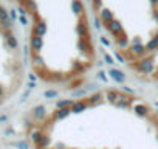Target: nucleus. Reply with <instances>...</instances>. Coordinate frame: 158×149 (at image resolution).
Returning a JSON list of instances; mask_svg holds the SVG:
<instances>
[{
  "instance_id": "f257e3e1",
  "label": "nucleus",
  "mask_w": 158,
  "mask_h": 149,
  "mask_svg": "<svg viewBox=\"0 0 158 149\" xmlns=\"http://www.w3.org/2000/svg\"><path fill=\"white\" fill-rule=\"evenodd\" d=\"M132 68L135 67L136 70H139L141 73H146V74H150L153 71V61L152 59H143L139 62H136L135 65H130Z\"/></svg>"
},
{
  "instance_id": "f03ea898",
  "label": "nucleus",
  "mask_w": 158,
  "mask_h": 149,
  "mask_svg": "<svg viewBox=\"0 0 158 149\" xmlns=\"http://www.w3.org/2000/svg\"><path fill=\"white\" fill-rule=\"evenodd\" d=\"M33 34L40 36V37H44L47 34V23L39 16H36V23H34V28H33Z\"/></svg>"
},
{
  "instance_id": "7ed1b4c3",
  "label": "nucleus",
  "mask_w": 158,
  "mask_h": 149,
  "mask_svg": "<svg viewBox=\"0 0 158 149\" xmlns=\"http://www.w3.org/2000/svg\"><path fill=\"white\" fill-rule=\"evenodd\" d=\"M106 30L110 33V34H113V36H121V33H123V25L118 22V20H112V22H109V23H106Z\"/></svg>"
},
{
  "instance_id": "20e7f679",
  "label": "nucleus",
  "mask_w": 158,
  "mask_h": 149,
  "mask_svg": "<svg viewBox=\"0 0 158 149\" xmlns=\"http://www.w3.org/2000/svg\"><path fill=\"white\" fill-rule=\"evenodd\" d=\"M31 115H33V118H34V120H37V121L45 120V117H47V109H45V106H44V104H39V106L33 107Z\"/></svg>"
},
{
  "instance_id": "39448f33",
  "label": "nucleus",
  "mask_w": 158,
  "mask_h": 149,
  "mask_svg": "<svg viewBox=\"0 0 158 149\" xmlns=\"http://www.w3.org/2000/svg\"><path fill=\"white\" fill-rule=\"evenodd\" d=\"M109 76H110L116 84H123V83L126 81V74H124L121 70H118V68H110V70H109Z\"/></svg>"
},
{
  "instance_id": "423d86ee",
  "label": "nucleus",
  "mask_w": 158,
  "mask_h": 149,
  "mask_svg": "<svg viewBox=\"0 0 158 149\" xmlns=\"http://www.w3.org/2000/svg\"><path fill=\"white\" fill-rule=\"evenodd\" d=\"M30 45H31L33 53H39V51L42 50V47H44V39H42L40 36L33 34V36H31V40H30Z\"/></svg>"
},
{
  "instance_id": "0eeeda50",
  "label": "nucleus",
  "mask_w": 158,
  "mask_h": 149,
  "mask_svg": "<svg viewBox=\"0 0 158 149\" xmlns=\"http://www.w3.org/2000/svg\"><path fill=\"white\" fill-rule=\"evenodd\" d=\"M3 34H5V37H6V44H8V47L11 48V50H17L19 48V42H17V39H16V36L11 33V30H3Z\"/></svg>"
},
{
  "instance_id": "6e6552de",
  "label": "nucleus",
  "mask_w": 158,
  "mask_h": 149,
  "mask_svg": "<svg viewBox=\"0 0 158 149\" xmlns=\"http://www.w3.org/2000/svg\"><path fill=\"white\" fill-rule=\"evenodd\" d=\"M146 53H147V50H146V45H143V44L130 45V48H129V54L130 56H143Z\"/></svg>"
},
{
  "instance_id": "1a4fd4ad",
  "label": "nucleus",
  "mask_w": 158,
  "mask_h": 149,
  "mask_svg": "<svg viewBox=\"0 0 158 149\" xmlns=\"http://www.w3.org/2000/svg\"><path fill=\"white\" fill-rule=\"evenodd\" d=\"M89 106H90V104H89V103H85V101H82V100L74 101V103H73V106H71V113H81V112H84Z\"/></svg>"
},
{
  "instance_id": "9d476101",
  "label": "nucleus",
  "mask_w": 158,
  "mask_h": 149,
  "mask_svg": "<svg viewBox=\"0 0 158 149\" xmlns=\"http://www.w3.org/2000/svg\"><path fill=\"white\" fill-rule=\"evenodd\" d=\"M119 98H121V92H118V90L110 89V90L106 92V100H107L109 103H112V104H116Z\"/></svg>"
},
{
  "instance_id": "9b49d317",
  "label": "nucleus",
  "mask_w": 158,
  "mask_h": 149,
  "mask_svg": "<svg viewBox=\"0 0 158 149\" xmlns=\"http://www.w3.org/2000/svg\"><path fill=\"white\" fill-rule=\"evenodd\" d=\"M99 19L104 22V23H109V22H112V20H115V17H113V13L110 11V10H107V8H101V14H99Z\"/></svg>"
},
{
  "instance_id": "f8f14e48",
  "label": "nucleus",
  "mask_w": 158,
  "mask_h": 149,
  "mask_svg": "<svg viewBox=\"0 0 158 149\" xmlns=\"http://www.w3.org/2000/svg\"><path fill=\"white\" fill-rule=\"evenodd\" d=\"M133 112H135L138 117H141V118H146V117L149 115V109H147L146 104H135V106H133Z\"/></svg>"
},
{
  "instance_id": "ddd939ff",
  "label": "nucleus",
  "mask_w": 158,
  "mask_h": 149,
  "mask_svg": "<svg viewBox=\"0 0 158 149\" xmlns=\"http://www.w3.org/2000/svg\"><path fill=\"white\" fill-rule=\"evenodd\" d=\"M71 11L76 16H81L84 13V5H82L81 0H71Z\"/></svg>"
},
{
  "instance_id": "4468645a",
  "label": "nucleus",
  "mask_w": 158,
  "mask_h": 149,
  "mask_svg": "<svg viewBox=\"0 0 158 149\" xmlns=\"http://www.w3.org/2000/svg\"><path fill=\"white\" fill-rule=\"evenodd\" d=\"M130 103H132V96H130V95H123V93H121V98L118 100V103H116L115 106H116V107H121V109H127Z\"/></svg>"
},
{
  "instance_id": "2eb2a0df",
  "label": "nucleus",
  "mask_w": 158,
  "mask_h": 149,
  "mask_svg": "<svg viewBox=\"0 0 158 149\" xmlns=\"http://www.w3.org/2000/svg\"><path fill=\"white\" fill-rule=\"evenodd\" d=\"M76 33L79 34V36H85V37H89V28H87V23H85V19L84 20H81L77 23V27H76Z\"/></svg>"
},
{
  "instance_id": "dca6fc26",
  "label": "nucleus",
  "mask_w": 158,
  "mask_h": 149,
  "mask_svg": "<svg viewBox=\"0 0 158 149\" xmlns=\"http://www.w3.org/2000/svg\"><path fill=\"white\" fill-rule=\"evenodd\" d=\"M70 113H71V107H65V109H56V112H54V118H57V120H62V118L68 117Z\"/></svg>"
},
{
  "instance_id": "f3484780",
  "label": "nucleus",
  "mask_w": 158,
  "mask_h": 149,
  "mask_svg": "<svg viewBox=\"0 0 158 149\" xmlns=\"http://www.w3.org/2000/svg\"><path fill=\"white\" fill-rule=\"evenodd\" d=\"M8 22H13L11 19H10V13L2 6V5H0V23H8Z\"/></svg>"
},
{
  "instance_id": "a211bd4d",
  "label": "nucleus",
  "mask_w": 158,
  "mask_h": 149,
  "mask_svg": "<svg viewBox=\"0 0 158 149\" xmlns=\"http://www.w3.org/2000/svg\"><path fill=\"white\" fill-rule=\"evenodd\" d=\"M146 50H147V51H155V50H158V37H156V36H153V37L146 44Z\"/></svg>"
},
{
  "instance_id": "6ab92c4d",
  "label": "nucleus",
  "mask_w": 158,
  "mask_h": 149,
  "mask_svg": "<svg viewBox=\"0 0 158 149\" xmlns=\"http://www.w3.org/2000/svg\"><path fill=\"white\" fill-rule=\"evenodd\" d=\"M73 100H59L56 101V109H65V107H71L73 106Z\"/></svg>"
},
{
  "instance_id": "aec40b11",
  "label": "nucleus",
  "mask_w": 158,
  "mask_h": 149,
  "mask_svg": "<svg viewBox=\"0 0 158 149\" xmlns=\"http://www.w3.org/2000/svg\"><path fill=\"white\" fill-rule=\"evenodd\" d=\"M33 64L37 68H44V59L39 53H33Z\"/></svg>"
},
{
  "instance_id": "412c9836",
  "label": "nucleus",
  "mask_w": 158,
  "mask_h": 149,
  "mask_svg": "<svg viewBox=\"0 0 158 149\" xmlns=\"http://www.w3.org/2000/svg\"><path fill=\"white\" fill-rule=\"evenodd\" d=\"M40 138H42V132L40 130H33L31 134H30V140L37 146L39 144V141H40Z\"/></svg>"
},
{
  "instance_id": "4be33fe9",
  "label": "nucleus",
  "mask_w": 158,
  "mask_h": 149,
  "mask_svg": "<svg viewBox=\"0 0 158 149\" xmlns=\"http://www.w3.org/2000/svg\"><path fill=\"white\" fill-rule=\"evenodd\" d=\"M116 45H118V48L126 50V48L129 47V40H127V37H121V36H118V37H116Z\"/></svg>"
},
{
  "instance_id": "5701e85b",
  "label": "nucleus",
  "mask_w": 158,
  "mask_h": 149,
  "mask_svg": "<svg viewBox=\"0 0 158 149\" xmlns=\"http://www.w3.org/2000/svg\"><path fill=\"white\" fill-rule=\"evenodd\" d=\"M89 101H90V103H89L90 106H95V104H99V103L102 101V93H99V92H96L95 95H92V96H90V100H89Z\"/></svg>"
},
{
  "instance_id": "b1692460",
  "label": "nucleus",
  "mask_w": 158,
  "mask_h": 149,
  "mask_svg": "<svg viewBox=\"0 0 158 149\" xmlns=\"http://www.w3.org/2000/svg\"><path fill=\"white\" fill-rule=\"evenodd\" d=\"M44 96L47 100H53V98H57L59 96V92L57 90H45L44 92Z\"/></svg>"
},
{
  "instance_id": "393cba45",
  "label": "nucleus",
  "mask_w": 158,
  "mask_h": 149,
  "mask_svg": "<svg viewBox=\"0 0 158 149\" xmlns=\"http://www.w3.org/2000/svg\"><path fill=\"white\" fill-rule=\"evenodd\" d=\"M20 2H22V0H20ZM23 8L34 11V10H36V3H34V0H23Z\"/></svg>"
},
{
  "instance_id": "a878e982",
  "label": "nucleus",
  "mask_w": 158,
  "mask_h": 149,
  "mask_svg": "<svg viewBox=\"0 0 158 149\" xmlns=\"http://www.w3.org/2000/svg\"><path fill=\"white\" fill-rule=\"evenodd\" d=\"M96 78H98L99 81H102V83H109V78H107V73H106L104 70H99V71L96 73Z\"/></svg>"
},
{
  "instance_id": "bb28decb",
  "label": "nucleus",
  "mask_w": 158,
  "mask_h": 149,
  "mask_svg": "<svg viewBox=\"0 0 158 149\" xmlns=\"http://www.w3.org/2000/svg\"><path fill=\"white\" fill-rule=\"evenodd\" d=\"M115 59H116V61H119V62H127L126 54H124V53H121L119 50H116V51H115Z\"/></svg>"
},
{
  "instance_id": "cd10ccee",
  "label": "nucleus",
  "mask_w": 158,
  "mask_h": 149,
  "mask_svg": "<svg viewBox=\"0 0 158 149\" xmlns=\"http://www.w3.org/2000/svg\"><path fill=\"white\" fill-rule=\"evenodd\" d=\"M104 62L109 64V65H112V64H115V59H113L109 53H104Z\"/></svg>"
},
{
  "instance_id": "c85d7f7f",
  "label": "nucleus",
  "mask_w": 158,
  "mask_h": 149,
  "mask_svg": "<svg viewBox=\"0 0 158 149\" xmlns=\"http://www.w3.org/2000/svg\"><path fill=\"white\" fill-rule=\"evenodd\" d=\"M99 40H101V44H102L104 47H110V45H112V42H110L106 36H101V37H99Z\"/></svg>"
},
{
  "instance_id": "c756f323",
  "label": "nucleus",
  "mask_w": 158,
  "mask_h": 149,
  "mask_svg": "<svg viewBox=\"0 0 158 149\" xmlns=\"http://www.w3.org/2000/svg\"><path fill=\"white\" fill-rule=\"evenodd\" d=\"M73 68H74V71H84V65H82V64H79V62H74Z\"/></svg>"
},
{
  "instance_id": "7c9ffc66",
  "label": "nucleus",
  "mask_w": 158,
  "mask_h": 149,
  "mask_svg": "<svg viewBox=\"0 0 158 149\" xmlns=\"http://www.w3.org/2000/svg\"><path fill=\"white\" fill-rule=\"evenodd\" d=\"M89 92V87L87 89H79L77 92H74V96H82V95H85Z\"/></svg>"
},
{
  "instance_id": "2f4dec72",
  "label": "nucleus",
  "mask_w": 158,
  "mask_h": 149,
  "mask_svg": "<svg viewBox=\"0 0 158 149\" xmlns=\"http://www.w3.org/2000/svg\"><path fill=\"white\" fill-rule=\"evenodd\" d=\"M93 27H95L96 30H99V28L102 27V25H101V19H99V17H95V19H93Z\"/></svg>"
},
{
  "instance_id": "473e14b6",
  "label": "nucleus",
  "mask_w": 158,
  "mask_h": 149,
  "mask_svg": "<svg viewBox=\"0 0 158 149\" xmlns=\"http://www.w3.org/2000/svg\"><path fill=\"white\" fill-rule=\"evenodd\" d=\"M17 13H19L20 16H27V14H28V10H27V8H23V6L20 5V6L17 8Z\"/></svg>"
},
{
  "instance_id": "72a5a7b5",
  "label": "nucleus",
  "mask_w": 158,
  "mask_h": 149,
  "mask_svg": "<svg viewBox=\"0 0 158 149\" xmlns=\"http://www.w3.org/2000/svg\"><path fill=\"white\" fill-rule=\"evenodd\" d=\"M123 92H124V93H127V95H133V89H130V87H127V86H124V87H123Z\"/></svg>"
},
{
  "instance_id": "f704fd0d",
  "label": "nucleus",
  "mask_w": 158,
  "mask_h": 149,
  "mask_svg": "<svg viewBox=\"0 0 158 149\" xmlns=\"http://www.w3.org/2000/svg\"><path fill=\"white\" fill-rule=\"evenodd\" d=\"M19 20H20L22 25H28V19H27V16H19Z\"/></svg>"
},
{
  "instance_id": "c9c22d12",
  "label": "nucleus",
  "mask_w": 158,
  "mask_h": 149,
  "mask_svg": "<svg viewBox=\"0 0 158 149\" xmlns=\"http://www.w3.org/2000/svg\"><path fill=\"white\" fill-rule=\"evenodd\" d=\"M16 13H17L16 10H11V11H10V17H11V20H16V19H17V14H16Z\"/></svg>"
},
{
  "instance_id": "e433bc0d",
  "label": "nucleus",
  "mask_w": 158,
  "mask_h": 149,
  "mask_svg": "<svg viewBox=\"0 0 158 149\" xmlns=\"http://www.w3.org/2000/svg\"><path fill=\"white\" fill-rule=\"evenodd\" d=\"M30 96V90H27V92H23V95H22V100H20V103H23V101H27V98Z\"/></svg>"
},
{
  "instance_id": "4c0bfd02",
  "label": "nucleus",
  "mask_w": 158,
  "mask_h": 149,
  "mask_svg": "<svg viewBox=\"0 0 158 149\" xmlns=\"http://www.w3.org/2000/svg\"><path fill=\"white\" fill-rule=\"evenodd\" d=\"M93 6L99 10V8H101V0H93Z\"/></svg>"
},
{
  "instance_id": "58836bf2",
  "label": "nucleus",
  "mask_w": 158,
  "mask_h": 149,
  "mask_svg": "<svg viewBox=\"0 0 158 149\" xmlns=\"http://www.w3.org/2000/svg\"><path fill=\"white\" fill-rule=\"evenodd\" d=\"M27 87H28V90H33V89L36 87V83H28V86H27Z\"/></svg>"
},
{
  "instance_id": "ea45409f",
  "label": "nucleus",
  "mask_w": 158,
  "mask_h": 149,
  "mask_svg": "<svg viewBox=\"0 0 158 149\" xmlns=\"http://www.w3.org/2000/svg\"><path fill=\"white\" fill-rule=\"evenodd\" d=\"M30 81H31V83H33V81L36 83V74H30Z\"/></svg>"
},
{
  "instance_id": "a19ab883",
  "label": "nucleus",
  "mask_w": 158,
  "mask_h": 149,
  "mask_svg": "<svg viewBox=\"0 0 158 149\" xmlns=\"http://www.w3.org/2000/svg\"><path fill=\"white\" fill-rule=\"evenodd\" d=\"M3 93H5V90H3V87H2V86H0V98L3 96Z\"/></svg>"
},
{
  "instance_id": "79ce46f5",
  "label": "nucleus",
  "mask_w": 158,
  "mask_h": 149,
  "mask_svg": "<svg viewBox=\"0 0 158 149\" xmlns=\"http://www.w3.org/2000/svg\"><path fill=\"white\" fill-rule=\"evenodd\" d=\"M150 3H152V5H155V6H156V5H158V0H150Z\"/></svg>"
},
{
  "instance_id": "37998d69",
  "label": "nucleus",
  "mask_w": 158,
  "mask_h": 149,
  "mask_svg": "<svg viewBox=\"0 0 158 149\" xmlns=\"http://www.w3.org/2000/svg\"><path fill=\"white\" fill-rule=\"evenodd\" d=\"M2 121H6V115H3V117H0V123Z\"/></svg>"
},
{
  "instance_id": "c03bdc74",
  "label": "nucleus",
  "mask_w": 158,
  "mask_h": 149,
  "mask_svg": "<svg viewBox=\"0 0 158 149\" xmlns=\"http://www.w3.org/2000/svg\"><path fill=\"white\" fill-rule=\"evenodd\" d=\"M155 19H156V22H158V14H155Z\"/></svg>"
},
{
  "instance_id": "a18cd8bd",
  "label": "nucleus",
  "mask_w": 158,
  "mask_h": 149,
  "mask_svg": "<svg viewBox=\"0 0 158 149\" xmlns=\"http://www.w3.org/2000/svg\"><path fill=\"white\" fill-rule=\"evenodd\" d=\"M156 78H158V71H156Z\"/></svg>"
},
{
  "instance_id": "49530a36",
  "label": "nucleus",
  "mask_w": 158,
  "mask_h": 149,
  "mask_svg": "<svg viewBox=\"0 0 158 149\" xmlns=\"http://www.w3.org/2000/svg\"><path fill=\"white\" fill-rule=\"evenodd\" d=\"M156 115H158V110H156Z\"/></svg>"
}]
</instances>
